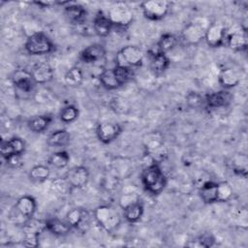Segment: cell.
Instances as JSON below:
<instances>
[{
  "mask_svg": "<svg viewBox=\"0 0 248 248\" xmlns=\"http://www.w3.org/2000/svg\"><path fill=\"white\" fill-rule=\"evenodd\" d=\"M247 157L244 154H238L232 158L231 167L234 173L246 177L247 175Z\"/></svg>",
  "mask_w": 248,
  "mask_h": 248,
  "instance_id": "obj_35",
  "label": "cell"
},
{
  "mask_svg": "<svg viewBox=\"0 0 248 248\" xmlns=\"http://www.w3.org/2000/svg\"><path fill=\"white\" fill-rule=\"evenodd\" d=\"M216 243V238L211 232H203L194 239V246L209 248L214 246Z\"/></svg>",
  "mask_w": 248,
  "mask_h": 248,
  "instance_id": "obj_40",
  "label": "cell"
},
{
  "mask_svg": "<svg viewBox=\"0 0 248 248\" xmlns=\"http://www.w3.org/2000/svg\"><path fill=\"white\" fill-rule=\"evenodd\" d=\"M226 45L232 50L243 51L248 46V35L245 28L241 27L229 33L226 39Z\"/></svg>",
  "mask_w": 248,
  "mask_h": 248,
  "instance_id": "obj_18",
  "label": "cell"
},
{
  "mask_svg": "<svg viewBox=\"0 0 248 248\" xmlns=\"http://www.w3.org/2000/svg\"><path fill=\"white\" fill-rule=\"evenodd\" d=\"M178 43V38L171 33H165L163 34L156 46V51L160 52H168L172 49Z\"/></svg>",
  "mask_w": 248,
  "mask_h": 248,
  "instance_id": "obj_31",
  "label": "cell"
},
{
  "mask_svg": "<svg viewBox=\"0 0 248 248\" xmlns=\"http://www.w3.org/2000/svg\"><path fill=\"white\" fill-rule=\"evenodd\" d=\"M228 29L222 23H211L205 31L204 40L211 47H219L226 45Z\"/></svg>",
  "mask_w": 248,
  "mask_h": 248,
  "instance_id": "obj_10",
  "label": "cell"
},
{
  "mask_svg": "<svg viewBox=\"0 0 248 248\" xmlns=\"http://www.w3.org/2000/svg\"><path fill=\"white\" fill-rule=\"evenodd\" d=\"M46 230V220L35 219L33 217L29 221H27L22 226L23 246L29 247V248L37 247L39 245V236Z\"/></svg>",
  "mask_w": 248,
  "mask_h": 248,
  "instance_id": "obj_7",
  "label": "cell"
},
{
  "mask_svg": "<svg viewBox=\"0 0 248 248\" xmlns=\"http://www.w3.org/2000/svg\"><path fill=\"white\" fill-rule=\"evenodd\" d=\"M4 160L7 164V166L9 168H12V169H19L23 166V161L21 159V155L11 156V157H8Z\"/></svg>",
  "mask_w": 248,
  "mask_h": 248,
  "instance_id": "obj_42",
  "label": "cell"
},
{
  "mask_svg": "<svg viewBox=\"0 0 248 248\" xmlns=\"http://www.w3.org/2000/svg\"><path fill=\"white\" fill-rule=\"evenodd\" d=\"M78 115H79L78 108L74 105H69L64 107L61 109L59 113V118L63 123H72L78 119Z\"/></svg>",
  "mask_w": 248,
  "mask_h": 248,
  "instance_id": "obj_38",
  "label": "cell"
},
{
  "mask_svg": "<svg viewBox=\"0 0 248 248\" xmlns=\"http://www.w3.org/2000/svg\"><path fill=\"white\" fill-rule=\"evenodd\" d=\"M141 201L140 197L137 194V193H125L123 195H121V197L119 198V206L121 209Z\"/></svg>",
  "mask_w": 248,
  "mask_h": 248,
  "instance_id": "obj_41",
  "label": "cell"
},
{
  "mask_svg": "<svg viewBox=\"0 0 248 248\" xmlns=\"http://www.w3.org/2000/svg\"><path fill=\"white\" fill-rule=\"evenodd\" d=\"M24 48L31 55H45L54 51L55 45L45 33L35 32L26 39Z\"/></svg>",
  "mask_w": 248,
  "mask_h": 248,
  "instance_id": "obj_4",
  "label": "cell"
},
{
  "mask_svg": "<svg viewBox=\"0 0 248 248\" xmlns=\"http://www.w3.org/2000/svg\"><path fill=\"white\" fill-rule=\"evenodd\" d=\"M29 178L34 182H44L50 176V170L46 165H36L29 170Z\"/></svg>",
  "mask_w": 248,
  "mask_h": 248,
  "instance_id": "obj_33",
  "label": "cell"
},
{
  "mask_svg": "<svg viewBox=\"0 0 248 248\" xmlns=\"http://www.w3.org/2000/svg\"><path fill=\"white\" fill-rule=\"evenodd\" d=\"M11 81L15 87L22 92L30 93L36 86L31 72L26 69H17L11 75Z\"/></svg>",
  "mask_w": 248,
  "mask_h": 248,
  "instance_id": "obj_11",
  "label": "cell"
},
{
  "mask_svg": "<svg viewBox=\"0 0 248 248\" xmlns=\"http://www.w3.org/2000/svg\"><path fill=\"white\" fill-rule=\"evenodd\" d=\"M142 144L146 153L153 157L154 154H160L163 151L164 136L158 131L148 133L143 137Z\"/></svg>",
  "mask_w": 248,
  "mask_h": 248,
  "instance_id": "obj_19",
  "label": "cell"
},
{
  "mask_svg": "<svg viewBox=\"0 0 248 248\" xmlns=\"http://www.w3.org/2000/svg\"><path fill=\"white\" fill-rule=\"evenodd\" d=\"M217 202H226L231 200L232 197L233 191L232 186L227 181L218 182V191H217Z\"/></svg>",
  "mask_w": 248,
  "mask_h": 248,
  "instance_id": "obj_39",
  "label": "cell"
},
{
  "mask_svg": "<svg viewBox=\"0 0 248 248\" xmlns=\"http://www.w3.org/2000/svg\"><path fill=\"white\" fill-rule=\"evenodd\" d=\"M31 74L36 84H45L53 78V70L51 66L45 62L36 64L31 70Z\"/></svg>",
  "mask_w": 248,
  "mask_h": 248,
  "instance_id": "obj_22",
  "label": "cell"
},
{
  "mask_svg": "<svg viewBox=\"0 0 248 248\" xmlns=\"http://www.w3.org/2000/svg\"><path fill=\"white\" fill-rule=\"evenodd\" d=\"M51 122H52L51 115L40 114V115H35L31 117L27 121V127L31 132L35 134H39V133L45 132Z\"/></svg>",
  "mask_w": 248,
  "mask_h": 248,
  "instance_id": "obj_25",
  "label": "cell"
},
{
  "mask_svg": "<svg viewBox=\"0 0 248 248\" xmlns=\"http://www.w3.org/2000/svg\"><path fill=\"white\" fill-rule=\"evenodd\" d=\"M112 70H113V73H114L118 82L121 84V86L132 81L135 78V71L132 68L115 65L112 68Z\"/></svg>",
  "mask_w": 248,
  "mask_h": 248,
  "instance_id": "obj_34",
  "label": "cell"
},
{
  "mask_svg": "<svg viewBox=\"0 0 248 248\" xmlns=\"http://www.w3.org/2000/svg\"><path fill=\"white\" fill-rule=\"evenodd\" d=\"M106 48L99 43L91 44L84 47L79 53V59L86 64H93L106 56Z\"/></svg>",
  "mask_w": 248,
  "mask_h": 248,
  "instance_id": "obj_20",
  "label": "cell"
},
{
  "mask_svg": "<svg viewBox=\"0 0 248 248\" xmlns=\"http://www.w3.org/2000/svg\"><path fill=\"white\" fill-rule=\"evenodd\" d=\"M64 80L66 84L71 87H78L81 85L83 81V73L81 69L78 67L70 68L64 76Z\"/></svg>",
  "mask_w": 248,
  "mask_h": 248,
  "instance_id": "obj_32",
  "label": "cell"
},
{
  "mask_svg": "<svg viewBox=\"0 0 248 248\" xmlns=\"http://www.w3.org/2000/svg\"><path fill=\"white\" fill-rule=\"evenodd\" d=\"M143 52L142 50L133 45H128L123 46L116 54L115 65L129 67V68H138L140 67L143 63Z\"/></svg>",
  "mask_w": 248,
  "mask_h": 248,
  "instance_id": "obj_6",
  "label": "cell"
},
{
  "mask_svg": "<svg viewBox=\"0 0 248 248\" xmlns=\"http://www.w3.org/2000/svg\"><path fill=\"white\" fill-rule=\"evenodd\" d=\"M86 9L77 3H70L64 7V16L67 21L74 25H81L85 23L87 18Z\"/></svg>",
  "mask_w": 248,
  "mask_h": 248,
  "instance_id": "obj_17",
  "label": "cell"
},
{
  "mask_svg": "<svg viewBox=\"0 0 248 248\" xmlns=\"http://www.w3.org/2000/svg\"><path fill=\"white\" fill-rule=\"evenodd\" d=\"M37 208L36 200L29 195H25L17 199L13 206L10 217L16 225L23 226L27 221L33 218Z\"/></svg>",
  "mask_w": 248,
  "mask_h": 248,
  "instance_id": "obj_2",
  "label": "cell"
},
{
  "mask_svg": "<svg viewBox=\"0 0 248 248\" xmlns=\"http://www.w3.org/2000/svg\"><path fill=\"white\" fill-rule=\"evenodd\" d=\"M108 18L110 19L113 28L126 29L133 22V13L130 7L125 2H115L113 3L108 14Z\"/></svg>",
  "mask_w": 248,
  "mask_h": 248,
  "instance_id": "obj_5",
  "label": "cell"
},
{
  "mask_svg": "<svg viewBox=\"0 0 248 248\" xmlns=\"http://www.w3.org/2000/svg\"><path fill=\"white\" fill-rule=\"evenodd\" d=\"M233 100L232 94L227 89L207 93L204 96V103L208 108H227Z\"/></svg>",
  "mask_w": 248,
  "mask_h": 248,
  "instance_id": "obj_14",
  "label": "cell"
},
{
  "mask_svg": "<svg viewBox=\"0 0 248 248\" xmlns=\"http://www.w3.org/2000/svg\"><path fill=\"white\" fill-rule=\"evenodd\" d=\"M140 177L144 189L152 195L161 194L167 186V176L159 163L153 162L146 166L141 171Z\"/></svg>",
  "mask_w": 248,
  "mask_h": 248,
  "instance_id": "obj_1",
  "label": "cell"
},
{
  "mask_svg": "<svg viewBox=\"0 0 248 248\" xmlns=\"http://www.w3.org/2000/svg\"><path fill=\"white\" fill-rule=\"evenodd\" d=\"M170 59L166 53L160 51L150 52V68L155 74H162L170 67Z\"/></svg>",
  "mask_w": 248,
  "mask_h": 248,
  "instance_id": "obj_23",
  "label": "cell"
},
{
  "mask_svg": "<svg viewBox=\"0 0 248 248\" xmlns=\"http://www.w3.org/2000/svg\"><path fill=\"white\" fill-rule=\"evenodd\" d=\"M65 178L73 189H80L89 180V170L84 166H75L67 171Z\"/></svg>",
  "mask_w": 248,
  "mask_h": 248,
  "instance_id": "obj_15",
  "label": "cell"
},
{
  "mask_svg": "<svg viewBox=\"0 0 248 248\" xmlns=\"http://www.w3.org/2000/svg\"><path fill=\"white\" fill-rule=\"evenodd\" d=\"M113 29V25L108 18V15L104 12L99 11L93 18V31L99 37H108Z\"/></svg>",
  "mask_w": 248,
  "mask_h": 248,
  "instance_id": "obj_21",
  "label": "cell"
},
{
  "mask_svg": "<svg viewBox=\"0 0 248 248\" xmlns=\"http://www.w3.org/2000/svg\"><path fill=\"white\" fill-rule=\"evenodd\" d=\"M25 141L19 137H13L9 140H2L0 144V152L4 159L15 156L22 155L25 151Z\"/></svg>",
  "mask_w": 248,
  "mask_h": 248,
  "instance_id": "obj_16",
  "label": "cell"
},
{
  "mask_svg": "<svg viewBox=\"0 0 248 248\" xmlns=\"http://www.w3.org/2000/svg\"><path fill=\"white\" fill-rule=\"evenodd\" d=\"M123 210V216L126 219L127 222L129 223H137L139 222L144 212V206H143V202L141 201L135 202L125 208L122 209Z\"/></svg>",
  "mask_w": 248,
  "mask_h": 248,
  "instance_id": "obj_29",
  "label": "cell"
},
{
  "mask_svg": "<svg viewBox=\"0 0 248 248\" xmlns=\"http://www.w3.org/2000/svg\"><path fill=\"white\" fill-rule=\"evenodd\" d=\"M218 182L206 181L199 189V195L202 201L205 203L217 202Z\"/></svg>",
  "mask_w": 248,
  "mask_h": 248,
  "instance_id": "obj_27",
  "label": "cell"
},
{
  "mask_svg": "<svg viewBox=\"0 0 248 248\" xmlns=\"http://www.w3.org/2000/svg\"><path fill=\"white\" fill-rule=\"evenodd\" d=\"M46 231L55 235H66L73 229L71 225L67 221H63L59 218L52 217L46 220Z\"/></svg>",
  "mask_w": 248,
  "mask_h": 248,
  "instance_id": "obj_26",
  "label": "cell"
},
{
  "mask_svg": "<svg viewBox=\"0 0 248 248\" xmlns=\"http://www.w3.org/2000/svg\"><path fill=\"white\" fill-rule=\"evenodd\" d=\"M93 216L98 225L108 232L115 231L121 224L120 213L108 204L97 206L93 212Z\"/></svg>",
  "mask_w": 248,
  "mask_h": 248,
  "instance_id": "obj_3",
  "label": "cell"
},
{
  "mask_svg": "<svg viewBox=\"0 0 248 248\" xmlns=\"http://www.w3.org/2000/svg\"><path fill=\"white\" fill-rule=\"evenodd\" d=\"M90 213L82 207H75L71 209L66 215V221L72 228L78 231H86L90 224Z\"/></svg>",
  "mask_w": 248,
  "mask_h": 248,
  "instance_id": "obj_12",
  "label": "cell"
},
{
  "mask_svg": "<svg viewBox=\"0 0 248 248\" xmlns=\"http://www.w3.org/2000/svg\"><path fill=\"white\" fill-rule=\"evenodd\" d=\"M218 81L223 88L228 90L238 85L240 81V77L236 71L231 68H225L221 70L218 77Z\"/></svg>",
  "mask_w": 248,
  "mask_h": 248,
  "instance_id": "obj_24",
  "label": "cell"
},
{
  "mask_svg": "<svg viewBox=\"0 0 248 248\" xmlns=\"http://www.w3.org/2000/svg\"><path fill=\"white\" fill-rule=\"evenodd\" d=\"M51 189L58 196H67L73 189L67 179L64 177H57L51 181Z\"/></svg>",
  "mask_w": 248,
  "mask_h": 248,
  "instance_id": "obj_37",
  "label": "cell"
},
{
  "mask_svg": "<svg viewBox=\"0 0 248 248\" xmlns=\"http://www.w3.org/2000/svg\"><path fill=\"white\" fill-rule=\"evenodd\" d=\"M70 141L71 134L65 129H60L52 132L46 140L47 145L51 147H64L67 146Z\"/></svg>",
  "mask_w": 248,
  "mask_h": 248,
  "instance_id": "obj_28",
  "label": "cell"
},
{
  "mask_svg": "<svg viewBox=\"0 0 248 248\" xmlns=\"http://www.w3.org/2000/svg\"><path fill=\"white\" fill-rule=\"evenodd\" d=\"M170 3L165 0H150L141 3V11L149 20L158 21L163 19L169 13Z\"/></svg>",
  "mask_w": 248,
  "mask_h": 248,
  "instance_id": "obj_8",
  "label": "cell"
},
{
  "mask_svg": "<svg viewBox=\"0 0 248 248\" xmlns=\"http://www.w3.org/2000/svg\"><path fill=\"white\" fill-rule=\"evenodd\" d=\"M122 133V127L115 122H102L96 128V135L98 140L105 143H110L116 140Z\"/></svg>",
  "mask_w": 248,
  "mask_h": 248,
  "instance_id": "obj_13",
  "label": "cell"
},
{
  "mask_svg": "<svg viewBox=\"0 0 248 248\" xmlns=\"http://www.w3.org/2000/svg\"><path fill=\"white\" fill-rule=\"evenodd\" d=\"M70 161V155L67 151H57L50 155L48 159L49 165L55 169H64L68 166Z\"/></svg>",
  "mask_w": 248,
  "mask_h": 248,
  "instance_id": "obj_36",
  "label": "cell"
},
{
  "mask_svg": "<svg viewBox=\"0 0 248 248\" xmlns=\"http://www.w3.org/2000/svg\"><path fill=\"white\" fill-rule=\"evenodd\" d=\"M99 79H100V82L103 85V87H105L108 90H114V89L121 87V84L118 82V80L113 73L112 68L104 70L100 74Z\"/></svg>",
  "mask_w": 248,
  "mask_h": 248,
  "instance_id": "obj_30",
  "label": "cell"
},
{
  "mask_svg": "<svg viewBox=\"0 0 248 248\" xmlns=\"http://www.w3.org/2000/svg\"><path fill=\"white\" fill-rule=\"evenodd\" d=\"M208 26H204L203 23L199 20H194L188 23L181 31V41L186 45L199 44L202 39H204V34Z\"/></svg>",
  "mask_w": 248,
  "mask_h": 248,
  "instance_id": "obj_9",
  "label": "cell"
}]
</instances>
